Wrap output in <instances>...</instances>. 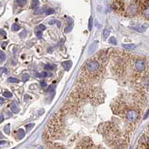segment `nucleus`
I'll return each mask as SVG.
<instances>
[{
    "mask_svg": "<svg viewBox=\"0 0 149 149\" xmlns=\"http://www.w3.org/2000/svg\"><path fill=\"white\" fill-rule=\"evenodd\" d=\"M39 5V1L38 0H32V8H36Z\"/></svg>",
    "mask_w": 149,
    "mask_h": 149,
    "instance_id": "obj_13",
    "label": "nucleus"
},
{
    "mask_svg": "<svg viewBox=\"0 0 149 149\" xmlns=\"http://www.w3.org/2000/svg\"><path fill=\"white\" fill-rule=\"evenodd\" d=\"M17 1V4L20 5V6H23V5H26V2H27V0H16Z\"/></svg>",
    "mask_w": 149,
    "mask_h": 149,
    "instance_id": "obj_18",
    "label": "nucleus"
},
{
    "mask_svg": "<svg viewBox=\"0 0 149 149\" xmlns=\"http://www.w3.org/2000/svg\"><path fill=\"white\" fill-rule=\"evenodd\" d=\"M109 42L110 44H113V45H115V44H117V41H116V38H114V37H111V38L109 39Z\"/></svg>",
    "mask_w": 149,
    "mask_h": 149,
    "instance_id": "obj_21",
    "label": "nucleus"
},
{
    "mask_svg": "<svg viewBox=\"0 0 149 149\" xmlns=\"http://www.w3.org/2000/svg\"><path fill=\"white\" fill-rule=\"evenodd\" d=\"M3 96L5 97H7V98H11V97H12V94L10 92V91H5L4 93H3Z\"/></svg>",
    "mask_w": 149,
    "mask_h": 149,
    "instance_id": "obj_22",
    "label": "nucleus"
},
{
    "mask_svg": "<svg viewBox=\"0 0 149 149\" xmlns=\"http://www.w3.org/2000/svg\"><path fill=\"white\" fill-rule=\"evenodd\" d=\"M139 117V113L137 109H127L126 111V118L131 122H135Z\"/></svg>",
    "mask_w": 149,
    "mask_h": 149,
    "instance_id": "obj_4",
    "label": "nucleus"
},
{
    "mask_svg": "<svg viewBox=\"0 0 149 149\" xmlns=\"http://www.w3.org/2000/svg\"><path fill=\"white\" fill-rule=\"evenodd\" d=\"M6 143V141H1L0 142V145H3V144H5Z\"/></svg>",
    "mask_w": 149,
    "mask_h": 149,
    "instance_id": "obj_42",
    "label": "nucleus"
},
{
    "mask_svg": "<svg viewBox=\"0 0 149 149\" xmlns=\"http://www.w3.org/2000/svg\"><path fill=\"white\" fill-rule=\"evenodd\" d=\"M20 29V26H18V25L16 24V23L13 24V26H12V30H13V31H18Z\"/></svg>",
    "mask_w": 149,
    "mask_h": 149,
    "instance_id": "obj_28",
    "label": "nucleus"
},
{
    "mask_svg": "<svg viewBox=\"0 0 149 149\" xmlns=\"http://www.w3.org/2000/svg\"><path fill=\"white\" fill-rule=\"evenodd\" d=\"M62 66L65 71H69L72 67V62L71 61H65L62 62Z\"/></svg>",
    "mask_w": 149,
    "mask_h": 149,
    "instance_id": "obj_10",
    "label": "nucleus"
},
{
    "mask_svg": "<svg viewBox=\"0 0 149 149\" xmlns=\"http://www.w3.org/2000/svg\"><path fill=\"white\" fill-rule=\"evenodd\" d=\"M92 27H93V17H91L89 18V21H88V29L89 31H91L92 29Z\"/></svg>",
    "mask_w": 149,
    "mask_h": 149,
    "instance_id": "obj_17",
    "label": "nucleus"
},
{
    "mask_svg": "<svg viewBox=\"0 0 149 149\" xmlns=\"http://www.w3.org/2000/svg\"><path fill=\"white\" fill-rule=\"evenodd\" d=\"M2 55H3V53L1 50H0V56H2Z\"/></svg>",
    "mask_w": 149,
    "mask_h": 149,
    "instance_id": "obj_44",
    "label": "nucleus"
},
{
    "mask_svg": "<svg viewBox=\"0 0 149 149\" xmlns=\"http://www.w3.org/2000/svg\"><path fill=\"white\" fill-rule=\"evenodd\" d=\"M97 41H95V42H94L93 44H91V46L89 47V48H88V54L90 55V54H91V53H93L95 50H96V49H97Z\"/></svg>",
    "mask_w": 149,
    "mask_h": 149,
    "instance_id": "obj_9",
    "label": "nucleus"
},
{
    "mask_svg": "<svg viewBox=\"0 0 149 149\" xmlns=\"http://www.w3.org/2000/svg\"><path fill=\"white\" fill-rule=\"evenodd\" d=\"M56 24H57V26H58V27H61V23H60V22H59V21H57L56 22Z\"/></svg>",
    "mask_w": 149,
    "mask_h": 149,
    "instance_id": "obj_40",
    "label": "nucleus"
},
{
    "mask_svg": "<svg viewBox=\"0 0 149 149\" xmlns=\"http://www.w3.org/2000/svg\"><path fill=\"white\" fill-rule=\"evenodd\" d=\"M122 46H123L124 48L127 49V50H133V49L136 48V45H135V44H122Z\"/></svg>",
    "mask_w": 149,
    "mask_h": 149,
    "instance_id": "obj_12",
    "label": "nucleus"
},
{
    "mask_svg": "<svg viewBox=\"0 0 149 149\" xmlns=\"http://www.w3.org/2000/svg\"><path fill=\"white\" fill-rule=\"evenodd\" d=\"M141 2L139 0H135L132 3L129 5L126 10V14L130 17H133L139 13V8H141Z\"/></svg>",
    "mask_w": 149,
    "mask_h": 149,
    "instance_id": "obj_3",
    "label": "nucleus"
},
{
    "mask_svg": "<svg viewBox=\"0 0 149 149\" xmlns=\"http://www.w3.org/2000/svg\"><path fill=\"white\" fill-rule=\"evenodd\" d=\"M2 72H7V69L6 68H0V76L2 74Z\"/></svg>",
    "mask_w": 149,
    "mask_h": 149,
    "instance_id": "obj_31",
    "label": "nucleus"
},
{
    "mask_svg": "<svg viewBox=\"0 0 149 149\" xmlns=\"http://www.w3.org/2000/svg\"><path fill=\"white\" fill-rule=\"evenodd\" d=\"M6 45H7V42H3V43H2V48H3V49H5V47H6Z\"/></svg>",
    "mask_w": 149,
    "mask_h": 149,
    "instance_id": "obj_39",
    "label": "nucleus"
},
{
    "mask_svg": "<svg viewBox=\"0 0 149 149\" xmlns=\"http://www.w3.org/2000/svg\"><path fill=\"white\" fill-rule=\"evenodd\" d=\"M5 59V56L4 54H3V55H2V56H0V62H3Z\"/></svg>",
    "mask_w": 149,
    "mask_h": 149,
    "instance_id": "obj_34",
    "label": "nucleus"
},
{
    "mask_svg": "<svg viewBox=\"0 0 149 149\" xmlns=\"http://www.w3.org/2000/svg\"><path fill=\"white\" fill-rule=\"evenodd\" d=\"M56 65H46L44 66V69L47 71H53L56 68Z\"/></svg>",
    "mask_w": 149,
    "mask_h": 149,
    "instance_id": "obj_16",
    "label": "nucleus"
},
{
    "mask_svg": "<svg viewBox=\"0 0 149 149\" xmlns=\"http://www.w3.org/2000/svg\"><path fill=\"white\" fill-rule=\"evenodd\" d=\"M149 117V109H148V111L145 112V115H144V119H146V118H148Z\"/></svg>",
    "mask_w": 149,
    "mask_h": 149,
    "instance_id": "obj_32",
    "label": "nucleus"
},
{
    "mask_svg": "<svg viewBox=\"0 0 149 149\" xmlns=\"http://www.w3.org/2000/svg\"><path fill=\"white\" fill-rule=\"evenodd\" d=\"M4 137V136L2 135V132L0 131V139H2Z\"/></svg>",
    "mask_w": 149,
    "mask_h": 149,
    "instance_id": "obj_43",
    "label": "nucleus"
},
{
    "mask_svg": "<svg viewBox=\"0 0 149 149\" xmlns=\"http://www.w3.org/2000/svg\"><path fill=\"white\" fill-rule=\"evenodd\" d=\"M148 28V24L145 23V24H143L142 26H136V27H133V29H135L136 31L139 32H144L147 30V29Z\"/></svg>",
    "mask_w": 149,
    "mask_h": 149,
    "instance_id": "obj_8",
    "label": "nucleus"
},
{
    "mask_svg": "<svg viewBox=\"0 0 149 149\" xmlns=\"http://www.w3.org/2000/svg\"><path fill=\"white\" fill-rule=\"evenodd\" d=\"M100 62L97 60H91L88 62L85 65V73H88L89 74L97 75V74L100 70Z\"/></svg>",
    "mask_w": 149,
    "mask_h": 149,
    "instance_id": "obj_2",
    "label": "nucleus"
},
{
    "mask_svg": "<svg viewBox=\"0 0 149 149\" xmlns=\"http://www.w3.org/2000/svg\"><path fill=\"white\" fill-rule=\"evenodd\" d=\"M4 121V115L2 114H0V123H2Z\"/></svg>",
    "mask_w": 149,
    "mask_h": 149,
    "instance_id": "obj_37",
    "label": "nucleus"
},
{
    "mask_svg": "<svg viewBox=\"0 0 149 149\" xmlns=\"http://www.w3.org/2000/svg\"><path fill=\"white\" fill-rule=\"evenodd\" d=\"M133 66L137 72H142L146 69V62L142 59H137L133 62Z\"/></svg>",
    "mask_w": 149,
    "mask_h": 149,
    "instance_id": "obj_5",
    "label": "nucleus"
},
{
    "mask_svg": "<svg viewBox=\"0 0 149 149\" xmlns=\"http://www.w3.org/2000/svg\"><path fill=\"white\" fill-rule=\"evenodd\" d=\"M41 86L43 87V88L46 87V86H47V83H46V82H44V81L41 82Z\"/></svg>",
    "mask_w": 149,
    "mask_h": 149,
    "instance_id": "obj_35",
    "label": "nucleus"
},
{
    "mask_svg": "<svg viewBox=\"0 0 149 149\" xmlns=\"http://www.w3.org/2000/svg\"><path fill=\"white\" fill-rule=\"evenodd\" d=\"M25 131L23 130V129H19L18 131H17V138L19 139H22L25 137Z\"/></svg>",
    "mask_w": 149,
    "mask_h": 149,
    "instance_id": "obj_11",
    "label": "nucleus"
},
{
    "mask_svg": "<svg viewBox=\"0 0 149 149\" xmlns=\"http://www.w3.org/2000/svg\"><path fill=\"white\" fill-rule=\"evenodd\" d=\"M6 100H5L4 99H2V98H0V103H5Z\"/></svg>",
    "mask_w": 149,
    "mask_h": 149,
    "instance_id": "obj_41",
    "label": "nucleus"
},
{
    "mask_svg": "<svg viewBox=\"0 0 149 149\" xmlns=\"http://www.w3.org/2000/svg\"><path fill=\"white\" fill-rule=\"evenodd\" d=\"M141 9L144 17L149 20V0H147L142 4Z\"/></svg>",
    "mask_w": 149,
    "mask_h": 149,
    "instance_id": "obj_6",
    "label": "nucleus"
},
{
    "mask_svg": "<svg viewBox=\"0 0 149 149\" xmlns=\"http://www.w3.org/2000/svg\"><path fill=\"white\" fill-rule=\"evenodd\" d=\"M0 32H2V35H4V36H6V32L4 31V30H2V29H0Z\"/></svg>",
    "mask_w": 149,
    "mask_h": 149,
    "instance_id": "obj_38",
    "label": "nucleus"
},
{
    "mask_svg": "<svg viewBox=\"0 0 149 149\" xmlns=\"http://www.w3.org/2000/svg\"><path fill=\"white\" fill-rule=\"evenodd\" d=\"M48 75H49V74H48L47 72L43 71V72H41V73H40V74H36V76H37V77H40V78H44V77H47Z\"/></svg>",
    "mask_w": 149,
    "mask_h": 149,
    "instance_id": "obj_14",
    "label": "nucleus"
},
{
    "mask_svg": "<svg viewBox=\"0 0 149 149\" xmlns=\"http://www.w3.org/2000/svg\"><path fill=\"white\" fill-rule=\"evenodd\" d=\"M39 29H41V31L45 30L46 29V26L44 25H43V24H41V25H39Z\"/></svg>",
    "mask_w": 149,
    "mask_h": 149,
    "instance_id": "obj_33",
    "label": "nucleus"
},
{
    "mask_svg": "<svg viewBox=\"0 0 149 149\" xmlns=\"http://www.w3.org/2000/svg\"><path fill=\"white\" fill-rule=\"evenodd\" d=\"M72 29H73V26H72L71 25H69L68 26H67V27L65 29L64 32H65V33H69V32H71Z\"/></svg>",
    "mask_w": 149,
    "mask_h": 149,
    "instance_id": "obj_23",
    "label": "nucleus"
},
{
    "mask_svg": "<svg viewBox=\"0 0 149 149\" xmlns=\"http://www.w3.org/2000/svg\"><path fill=\"white\" fill-rule=\"evenodd\" d=\"M8 82H16V83H17V82H19V80L16 78H14V77H9L8 79Z\"/></svg>",
    "mask_w": 149,
    "mask_h": 149,
    "instance_id": "obj_24",
    "label": "nucleus"
},
{
    "mask_svg": "<svg viewBox=\"0 0 149 149\" xmlns=\"http://www.w3.org/2000/svg\"><path fill=\"white\" fill-rule=\"evenodd\" d=\"M109 32L107 30V29H105L103 32V38L106 40L109 38Z\"/></svg>",
    "mask_w": 149,
    "mask_h": 149,
    "instance_id": "obj_19",
    "label": "nucleus"
},
{
    "mask_svg": "<svg viewBox=\"0 0 149 149\" xmlns=\"http://www.w3.org/2000/svg\"><path fill=\"white\" fill-rule=\"evenodd\" d=\"M112 8L118 12L124 11V2L122 0H114L112 2Z\"/></svg>",
    "mask_w": 149,
    "mask_h": 149,
    "instance_id": "obj_7",
    "label": "nucleus"
},
{
    "mask_svg": "<svg viewBox=\"0 0 149 149\" xmlns=\"http://www.w3.org/2000/svg\"><path fill=\"white\" fill-rule=\"evenodd\" d=\"M11 109L12 112H15V113H17V112H19V111H20V109L17 106V105H16L15 103H13V104L11 105Z\"/></svg>",
    "mask_w": 149,
    "mask_h": 149,
    "instance_id": "obj_15",
    "label": "nucleus"
},
{
    "mask_svg": "<svg viewBox=\"0 0 149 149\" xmlns=\"http://www.w3.org/2000/svg\"><path fill=\"white\" fill-rule=\"evenodd\" d=\"M54 90H55V88H53V86H52V85H51V86H50V88H48V91H49V92H53Z\"/></svg>",
    "mask_w": 149,
    "mask_h": 149,
    "instance_id": "obj_36",
    "label": "nucleus"
},
{
    "mask_svg": "<svg viewBox=\"0 0 149 149\" xmlns=\"http://www.w3.org/2000/svg\"><path fill=\"white\" fill-rule=\"evenodd\" d=\"M36 35L38 38H42V32L41 31H38L36 32Z\"/></svg>",
    "mask_w": 149,
    "mask_h": 149,
    "instance_id": "obj_30",
    "label": "nucleus"
},
{
    "mask_svg": "<svg viewBox=\"0 0 149 149\" xmlns=\"http://www.w3.org/2000/svg\"><path fill=\"white\" fill-rule=\"evenodd\" d=\"M54 13H55V11H54L53 9H52V8H48V9H47L46 11H45L46 15H50V14H54Z\"/></svg>",
    "mask_w": 149,
    "mask_h": 149,
    "instance_id": "obj_20",
    "label": "nucleus"
},
{
    "mask_svg": "<svg viewBox=\"0 0 149 149\" xmlns=\"http://www.w3.org/2000/svg\"><path fill=\"white\" fill-rule=\"evenodd\" d=\"M35 126V124H27V125H26V130L27 131H29L33 127Z\"/></svg>",
    "mask_w": 149,
    "mask_h": 149,
    "instance_id": "obj_29",
    "label": "nucleus"
},
{
    "mask_svg": "<svg viewBox=\"0 0 149 149\" xmlns=\"http://www.w3.org/2000/svg\"><path fill=\"white\" fill-rule=\"evenodd\" d=\"M29 76L27 74H25L23 75V77H22L23 82H26V81L29 80Z\"/></svg>",
    "mask_w": 149,
    "mask_h": 149,
    "instance_id": "obj_27",
    "label": "nucleus"
},
{
    "mask_svg": "<svg viewBox=\"0 0 149 149\" xmlns=\"http://www.w3.org/2000/svg\"><path fill=\"white\" fill-rule=\"evenodd\" d=\"M4 131L6 134L9 135L10 134V124H7L5 127H4Z\"/></svg>",
    "mask_w": 149,
    "mask_h": 149,
    "instance_id": "obj_25",
    "label": "nucleus"
},
{
    "mask_svg": "<svg viewBox=\"0 0 149 149\" xmlns=\"http://www.w3.org/2000/svg\"><path fill=\"white\" fill-rule=\"evenodd\" d=\"M45 11H46V10H44L43 8H40V9H38L35 11V14H41Z\"/></svg>",
    "mask_w": 149,
    "mask_h": 149,
    "instance_id": "obj_26",
    "label": "nucleus"
},
{
    "mask_svg": "<svg viewBox=\"0 0 149 149\" xmlns=\"http://www.w3.org/2000/svg\"><path fill=\"white\" fill-rule=\"evenodd\" d=\"M88 98L90 100V103H91L94 106H97L103 102V92L97 88H91L89 94H88Z\"/></svg>",
    "mask_w": 149,
    "mask_h": 149,
    "instance_id": "obj_1",
    "label": "nucleus"
}]
</instances>
